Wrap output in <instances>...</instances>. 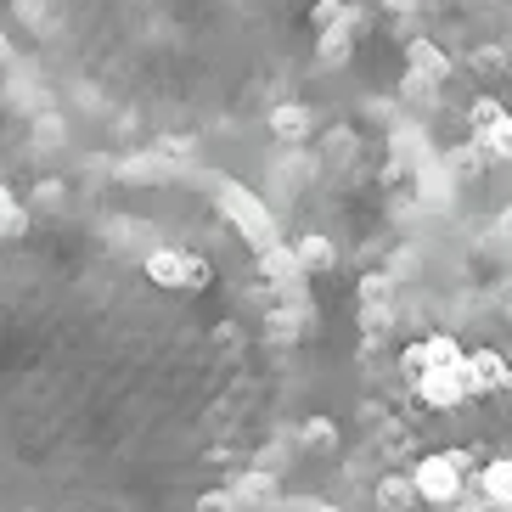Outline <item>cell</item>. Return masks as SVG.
Returning a JSON list of instances; mask_svg holds the SVG:
<instances>
[{
  "mask_svg": "<svg viewBox=\"0 0 512 512\" xmlns=\"http://www.w3.org/2000/svg\"><path fill=\"white\" fill-rule=\"evenodd\" d=\"M422 197H428V203H445V197H451V186H445L439 169H422Z\"/></svg>",
  "mask_w": 512,
  "mask_h": 512,
  "instance_id": "obj_18",
  "label": "cell"
},
{
  "mask_svg": "<svg viewBox=\"0 0 512 512\" xmlns=\"http://www.w3.org/2000/svg\"><path fill=\"white\" fill-rule=\"evenodd\" d=\"M220 209L237 220L242 237L254 242L259 254H271V248H276V220L265 214V203H259L254 192H242V186H220Z\"/></svg>",
  "mask_w": 512,
  "mask_h": 512,
  "instance_id": "obj_1",
  "label": "cell"
},
{
  "mask_svg": "<svg viewBox=\"0 0 512 512\" xmlns=\"http://www.w3.org/2000/svg\"><path fill=\"white\" fill-rule=\"evenodd\" d=\"M377 496H383V507H389V512H406L411 501H417V484H411V479H383V484H377Z\"/></svg>",
  "mask_w": 512,
  "mask_h": 512,
  "instance_id": "obj_12",
  "label": "cell"
},
{
  "mask_svg": "<svg viewBox=\"0 0 512 512\" xmlns=\"http://www.w3.org/2000/svg\"><path fill=\"white\" fill-rule=\"evenodd\" d=\"M0 57H6V46H0Z\"/></svg>",
  "mask_w": 512,
  "mask_h": 512,
  "instance_id": "obj_26",
  "label": "cell"
},
{
  "mask_svg": "<svg viewBox=\"0 0 512 512\" xmlns=\"http://www.w3.org/2000/svg\"><path fill=\"white\" fill-rule=\"evenodd\" d=\"M484 147L496 152V158H512V119H501L490 136H484Z\"/></svg>",
  "mask_w": 512,
  "mask_h": 512,
  "instance_id": "obj_17",
  "label": "cell"
},
{
  "mask_svg": "<svg viewBox=\"0 0 512 512\" xmlns=\"http://www.w3.org/2000/svg\"><path fill=\"white\" fill-rule=\"evenodd\" d=\"M484 501H512V462H496L484 473Z\"/></svg>",
  "mask_w": 512,
  "mask_h": 512,
  "instance_id": "obj_14",
  "label": "cell"
},
{
  "mask_svg": "<svg viewBox=\"0 0 512 512\" xmlns=\"http://www.w3.org/2000/svg\"><path fill=\"white\" fill-rule=\"evenodd\" d=\"M293 254H299L304 271H327V265H332V242H327V237H304Z\"/></svg>",
  "mask_w": 512,
  "mask_h": 512,
  "instance_id": "obj_11",
  "label": "cell"
},
{
  "mask_svg": "<svg viewBox=\"0 0 512 512\" xmlns=\"http://www.w3.org/2000/svg\"><path fill=\"white\" fill-rule=\"evenodd\" d=\"M467 355L451 344V338H422V344L406 349V372L411 377H428V372H456Z\"/></svg>",
  "mask_w": 512,
  "mask_h": 512,
  "instance_id": "obj_3",
  "label": "cell"
},
{
  "mask_svg": "<svg viewBox=\"0 0 512 512\" xmlns=\"http://www.w3.org/2000/svg\"><path fill=\"white\" fill-rule=\"evenodd\" d=\"M332 445H338V428H332L327 417H310V422H304V451H316V456H327Z\"/></svg>",
  "mask_w": 512,
  "mask_h": 512,
  "instance_id": "obj_10",
  "label": "cell"
},
{
  "mask_svg": "<svg viewBox=\"0 0 512 512\" xmlns=\"http://www.w3.org/2000/svg\"><path fill=\"white\" fill-rule=\"evenodd\" d=\"M321 57H327V62L349 57V40H344V34H338V29H332V34H321Z\"/></svg>",
  "mask_w": 512,
  "mask_h": 512,
  "instance_id": "obj_19",
  "label": "cell"
},
{
  "mask_svg": "<svg viewBox=\"0 0 512 512\" xmlns=\"http://www.w3.org/2000/svg\"><path fill=\"white\" fill-rule=\"evenodd\" d=\"M316 23L327 29V23H344V0H321L316 6Z\"/></svg>",
  "mask_w": 512,
  "mask_h": 512,
  "instance_id": "obj_21",
  "label": "cell"
},
{
  "mask_svg": "<svg viewBox=\"0 0 512 512\" xmlns=\"http://www.w3.org/2000/svg\"><path fill=\"white\" fill-rule=\"evenodd\" d=\"M406 57H411V74H417L422 85H439V79L451 74V62H445V51H439L434 40H411Z\"/></svg>",
  "mask_w": 512,
  "mask_h": 512,
  "instance_id": "obj_7",
  "label": "cell"
},
{
  "mask_svg": "<svg viewBox=\"0 0 512 512\" xmlns=\"http://www.w3.org/2000/svg\"><path fill=\"white\" fill-rule=\"evenodd\" d=\"M462 372H467V383H473V394H484V389H507L512 383V366L501 361L496 349H473L462 361Z\"/></svg>",
  "mask_w": 512,
  "mask_h": 512,
  "instance_id": "obj_5",
  "label": "cell"
},
{
  "mask_svg": "<svg viewBox=\"0 0 512 512\" xmlns=\"http://www.w3.org/2000/svg\"><path fill=\"white\" fill-rule=\"evenodd\" d=\"M467 68H473V74H501V68H507V57H501L496 46H484V51H473V57H467Z\"/></svg>",
  "mask_w": 512,
  "mask_h": 512,
  "instance_id": "obj_16",
  "label": "cell"
},
{
  "mask_svg": "<svg viewBox=\"0 0 512 512\" xmlns=\"http://www.w3.org/2000/svg\"><path fill=\"white\" fill-rule=\"evenodd\" d=\"M462 473H467V456L451 451V456H428V462H417L411 484H417L422 501H456L462 496Z\"/></svg>",
  "mask_w": 512,
  "mask_h": 512,
  "instance_id": "obj_2",
  "label": "cell"
},
{
  "mask_svg": "<svg viewBox=\"0 0 512 512\" xmlns=\"http://www.w3.org/2000/svg\"><path fill=\"white\" fill-rule=\"evenodd\" d=\"M299 254H293V248H282V242H276L271 254H265V276H271L276 287H299Z\"/></svg>",
  "mask_w": 512,
  "mask_h": 512,
  "instance_id": "obj_8",
  "label": "cell"
},
{
  "mask_svg": "<svg viewBox=\"0 0 512 512\" xmlns=\"http://www.w3.org/2000/svg\"><path fill=\"white\" fill-rule=\"evenodd\" d=\"M501 119H507V107H501L496 96H479V102H473V130H479V141L490 136V130H496Z\"/></svg>",
  "mask_w": 512,
  "mask_h": 512,
  "instance_id": "obj_13",
  "label": "cell"
},
{
  "mask_svg": "<svg viewBox=\"0 0 512 512\" xmlns=\"http://www.w3.org/2000/svg\"><path fill=\"white\" fill-rule=\"evenodd\" d=\"M462 394H473V383H467L462 366H456V372H428V377H417V400H422V406H434V411L462 406Z\"/></svg>",
  "mask_w": 512,
  "mask_h": 512,
  "instance_id": "obj_4",
  "label": "cell"
},
{
  "mask_svg": "<svg viewBox=\"0 0 512 512\" xmlns=\"http://www.w3.org/2000/svg\"><path fill=\"white\" fill-rule=\"evenodd\" d=\"M231 496H237V501H271L276 496V479H271V473H248Z\"/></svg>",
  "mask_w": 512,
  "mask_h": 512,
  "instance_id": "obj_15",
  "label": "cell"
},
{
  "mask_svg": "<svg viewBox=\"0 0 512 512\" xmlns=\"http://www.w3.org/2000/svg\"><path fill=\"white\" fill-rule=\"evenodd\" d=\"M197 512H237V496H226V490H214V496L197 501Z\"/></svg>",
  "mask_w": 512,
  "mask_h": 512,
  "instance_id": "obj_20",
  "label": "cell"
},
{
  "mask_svg": "<svg viewBox=\"0 0 512 512\" xmlns=\"http://www.w3.org/2000/svg\"><path fill=\"white\" fill-rule=\"evenodd\" d=\"M17 203H12V192H6V186H0V220H6V214H12Z\"/></svg>",
  "mask_w": 512,
  "mask_h": 512,
  "instance_id": "obj_22",
  "label": "cell"
},
{
  "mask_svg": "<svg viewBox=\"0 0 512 512\" xmlns=\"http://www.w3.org/2000/svg\"><path fill=\"white\" fill-rule=\"evenodd\" d=\"M299 512H332V507H321V501H304V507Z\"/></svg>",
  "mask_w": 512,
  "mask_h": 512,
  "instance_id": "obj_24",
  "label": "cell"
},
{
  "mask_svg": "<svg viewBox=\"0 0 512 512\" xmlns=\"http://www.w3.org/2000/svg\"><path fill=\"white\" fill-rule=\"evenodd\" d=\"M456 512H490V507H484V501H462Z\"/></svg>",
  "mask_w": 512,
  "mask_h": 512,
  "instance_id": "obj_23",
  "label": "cell"
},
{
  "mask_svg": "<svg viewBox=\"0 0 512 512\" xmlns=\"http://www.w3.org/2000/svg\"><path fill=\"white\" fill-rule=\"evenodd\" d=\"M271 130H276L282 141H299L304 130H310V113H304V107H276V113H271Z\"/></svg>",
  "mask_w": 512,
  "mask_h": 512,
  "instance_id": "obj_9",
  "label": "cell"
},
{
  "mask_svg": "<svg viewBox=\"0 0 512 512\" xmlns=\"http://www.w3.org/2000/svg\"><path fill=\"white\" fill-rule=\"evenodd\" d=\"M389 6H394V12H406V6H411V0H389Z\"/></svg>",
  "mask_w": 512,
  "mask_h": 512,
  "instance_id": "obj_25",
  "label": "cell"
},
{
  "mask_svg": "<svg viewBox=\"0 0 512 512\" xmlns=\"http://www.w3.org/2000/svg\"><path fill=\"white\" fill-rule=\"evenodd\" d=\"M147 276H152V282H164V287H197L209 271H203L192 254H152L147 259Z\"/></svg>",
  "mask_w": 512,
  "mask_h": 512,
  "instance_id": "obj_6",
  "label": "cell"
}]
</instances>
